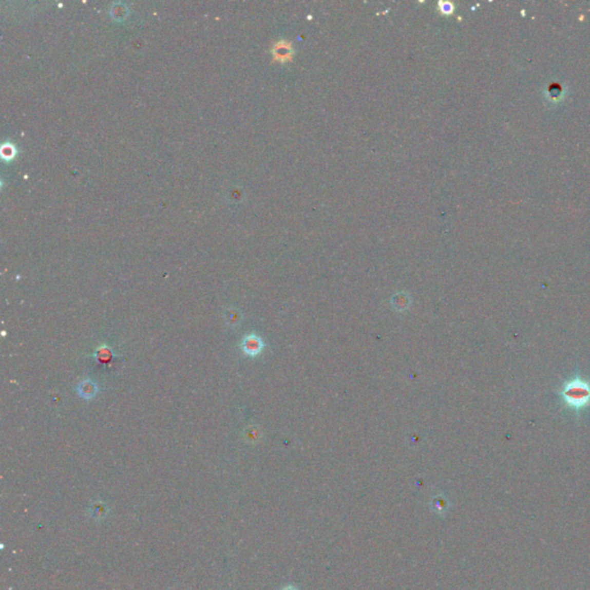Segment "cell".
Wrapping results in <instances>:
<instances>
[{
  "mask_svg": "<svg viewBox=\"0 0 590 590\" xmlns=\"http://www.w3.org/2000/svg\"><path fill=\"white\" fill-rule=\"evenodd\" d=\"M560 395L567 407L580 412L590 404V383L579 376L574 377L563 385Z\"/></svg>",
  "mask_w": 590,
  "mask_h": 590,
  "instance_id": "1",
  "label": "cell"
},
{
  "mask_svg": "<svg viewBox=\"0 0 590 590\" xmlns=\"http://www.w3.org/2000/svg\"><path fill=\"white\" fill-rule=\"evenodd\" d=\"M77 391L81 398L90 400L92 398H95L96 394L98 393V386L95 382H92L91 379H86L78 385Z\"/></svg>",
  "mask_w": 590,
  "mask_h": 590,
  "instance_id": "2",
  "label": "cell"
},
{
  "mask_svg": "<svg viewBox=\"0 0 590 590\" xmlns=\"http://www.w3.org/2000/svg\"><path fill=\"white\" fill-rule=\"evenodd\" d=\"M262 341L261 339L256 336H248L243 339L242 341V349L243 352L248 354V355H257V354L262 351Z\"/></svg>",
  "mask_w": 590,
  "mask_h": 590,
  "instance_id": "3",
  "label": "cell"
},
{
  "mask_svg": "<svg viewBox=\"0 0 590 590\" xmlns=\"http://www.w3.org/2000/svg\"><path fill=\"white\" fill-rule=\"evenodd\" d=\"M273 53H275L276 58L279 59L280 61H285L287 59H290L291 58L290 45H285L284 43H279L278 45H276L275 50H273Z\"/></svg>",
  "mask_w": 590,
  "mask_h": 590,
  "instance_id": "4",
  "label": "cell"
},
{
  "mask_svg": "<svg viewBox=\"0 0 590 590\" xmlns=\"http://www.w3.org/2000/svg\"><path fill=\"white\" fill-rule=\"evenodd\" d=\"M111 356H112V353H111L110 349L106 348V347L99 348L98 351H97V353H96V357H97L98 360L101 361V362H102V361L104 362V361L108 360V358H111Z\"/></svg>",
  "mask_w": 590,
  "mask_h": 590,
  "instance_id": "5",
  "label": "cell"
},
{
  "mask_svg": "<svg viewBox=\"0 0 590 590\" xmlns=\"http://www.w3.org/2000/svg\"><path fill=\"white\" fill-rule=\"evenodd\" d=\"M440 8L443 13L450 14L453 12V5L451 3H441Z\"/></svg>",
  "mask_w": 590,
  "mask_h": 590,
  "instance_id": "6",
  "label": "cell"
},
{
  "mask_svg": "<svg viewBox=\"0 0 590 590\" xmlns=\"http://www.w3.org/2000/svg\"><path fill=\"white\" fill-rule=\"evenodd\" d=\"M282 590H297V589H295L294 587H292V586H289V587H286V588H284Z\"/></svg>",
  "mask_w": 590,
  "mask_h": 590,
  "instance_id": "7",
  "label": "cell"
}]
</instances>
